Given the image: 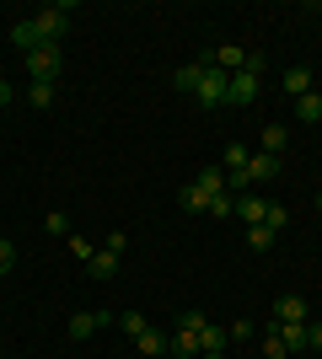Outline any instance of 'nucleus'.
<instances>
[{"label": "nucleus", "instance_id": "nucleus-18", "mask_svg": "<svg viewBox=\"0 0 322 359\" xmlns=\"http://www.w3.org/2000/svg\"><path fill=\"white\" fill-rule=\"evenodd\" d=\"M210 215H215V220H231V215H236V194H231V188H220V194L210 198Z\"/></svg>", "mask_w": 322, "mask_h": 359}, {"label": "nucleus", "instance_id": "nucleus-22", "mask_svg": "<svg viewBox=\"0 0 322 359\" xmlns=\"http://www.w3.org/2000/svg\"><path fill=\"white\" fill-rule=\"evenodd\" d=\"M247 247H253V252H269V247H274V231H269V225H253V231H247Z\"/></svg>", "mask_w": 322, "mask_h": 359}, {"label": "nucleus", "instance_id": "nucleus-10", "mask_svg": "<svg viewBox=\"0 0 322 359\" xmlns=\"http://www.w3.org/2000/svg\"><path fill=\"white\" fill-rule=\"evenodd\" d=\"M263 210H269V198H258V194H236V215H242L247 231H253V225H263Z\"/></svg>", "mask_w": 322, "mask_h": 359}, {"label": "nucleus", "instance_id": "nucleus-27", "mask_svg": "<svg viewBox=\"0 0 322 359\" xmlns=\"http://www.w3.org/2000/svg\"><path fill=\"white\" fill-rule=\"evenodd\" d=\"M11 269H16V247L0 236V273H11Z\"/></svg>", "mask_w": 322, "mask_h": 359}, {"label": "nucleus", "instance_id": "nucleus-7", "mask_svg": "<svg viewBox=\"0 0 322 359\" xmlns=\"http://www.w3.org/2000/svg\"><path fill=\"white\" fill-rule=\"evenodd\" d=\"M107 322H119V316H113V311H81V316H70V338L81 344V338H92V332L107 327Z\"/></svg>", "mask_w": 322, "mask_h": 359}, {"label": "nucleus", "instance_id": "nucleus-2", "mask_svg": "<svg viewBox=\"0 0 322 359\" xmlns=\"http://www.w3.org/2000/svg\"><path fill=\"white\" fill-rule=\"evenodd\" d=\"M204 327H210V316H204V311H183V316H177V332H172V354L199 359V332Z\"/></svg>", "mask_w": 322, "mask_h": 359}, {"label": "nucleus", "instance_id": "nucleus-1", "mask_svg": "<svg viewBox=\"0 0 322 359\" xmlns=\"http://www.w3.org/2000/svg\"><path fill=\"white\" fill-rule=\"evenodd\" d=\"M220 188H226V172H215V166H204L199 177H194V182L183 188V210H194V215H199V210H210V198L220 194Z\"/></svg>", "mask_w": 322, "mask_h": 359}, {"label": "nucleus", "instance_id": "nucleus-14", "mask_svg": "<svg viewBox=\"0 0 322 359\" xmlns=\"http://www.w3.org/2000/svg\"><path fill=\"white\" fill-rule=\"evenodd\" d=\"M247 177H253V182H274L279 177V156H263V150H258V156L247 161Z\"/></svg>", "mask_w": 322, "mask_h": 359}, {"label": "nucleus", "instance_id": "nucleus-33", "mask_svg": "<svg viewBox=\"0 0 322 359\" xmlns=\"http://www.w3.org/2000/svg\"><path fill=\"white\" fill-rule=\"evenodd\" d=\"M317 210H322V194H317Z\"/></svg>", "mask_w": 322, "mask_h": 359}, {"label": "nucleus", "instance_id": "nucleus-4", "mask_svg": "<svg viewBox=\"0 0 322 359\" xmlns=\"http://www.w3.org/2000/svg\"><path fill=\"white\" fill-rule=\"evenodd\" d=\"M22 65H27L32 81H54L60 65H65V54H60V43H43V48H32V54H22Z\"/></svg>", "mask_w": 322, "mask_h": 359}, {"label": "nucleus", "instance_id": "nucleus-26", "mask_svg": "<svg viewBox=\"0 0 322 359\" xmlns=\"http://www.w3.org/2000/svg\"><path fill=\"white\" fill-rule=\"evenodd\" d=\"M119 327L129 332V338H140V332H145V316L140 311H119Z\"/></svg>", "mask_w": 322, "mask_h": 359}, {"label": "nucleus", "instance_id": "nucleus-16", "mask_svg": "<svg viewBox=\"0 0 322 359\" xmlns=\"http://www.w3.org/2000/svg\"><path fill=\"white\" fill-rule=\"evenodd\" d=\"M311 86H317V81H311V70H285V97H290V102H301Z\"/></svg>", "mask_w": 322, "mask_h": 359}, {"label": "nucleus", "instance_id": "nucleus-8", "mask_svg": "<svg viewBox=\"0 0 322 359\" xmlns=\"http://www.w3.org/2000/svg\"><path fill=\"white\" fill-rule=\"evenodd\" d=\"M204 60H210L215 70H226V75H236V70H247V48L226 43V48H215V54H204Z\"/></svg>", "mask_w": 322, "mask_h": 359}, {"label": "nucleus", "instance_id": "nucleus-32", "mask_svg": "<svg viewBox=\"0 0 322 359\" xmlns=\"http://www.w3.org/2000/svg\"><path fill=\"white\" fill-rule=\"evenodd\" d=\"M295 359H317V354H295Z\"/></svg>", "mask_w": 322, "mask_h": 359}, {"label": "nucleus", "instance_id": "nucleus-29", "mask_svg": "<svg viewBox=\"0 0 322 359\" xmlns=\"http://www.w3.org/2000/svg\"><path fill=\"white\" fill-rule=\"evenodd\" d=\"M0 107H11V86L6 81H0Z\"/></svg>", "mask_w": 322, "mask_h": 359}, {"label": "nucleus", "instance_id": "nucleus-23", "mask_svg": "<svg viewBox=\"0 0 322 359\" xmlns=\"http://www.w3.org/2000/svg\"><path fill=\"white\" fill-rule=\"evenodd\" d=\"M285 220H290L285 204H269V210H263V225H269V231H285Z\"/></svg>", "mask_w": 322, "mask_h": 359}, {"label": "nucleus", "instance_id": "nucleus-12", "mask_svg": "<svg viewBox=\"0 0 322 359\" xmlns=\"http://www.w3.org/2000/svg\"><path fill=\"white\" fill-rule=\"evenodd\" d=\"M119 257L123 252H113V247H97V252L86 257V273H92V279H107V273L119 269Z\"/></svg>", "mask_w": 322, "mask_h": 359}, {"label": "nucleus", "instance_id": "nucleus-19", "mask_svg": "<svg viewBox=\"0 0 322 359\" xmlns=\"http://www.w3.org/2000/svg\"><path fill=\"white\" fill-rule=\"evenodd\" d=\"M27 102L32 107H54V81H32V86H27Z\"/></svg>", "mask_w": 322, "mask_h": 359}, {"label": "nucleus", "instance_id": "nucleus-30", "mask_svg": "<svg viewBox=\"0 0 322 359\" xmlns=\"http://www.w3.org/2000/svg\"><path fill=\"white\" fill-rule=\"evenodd\" d=\"M311 97H317V102H322V81H317V86H311Z\"/></svg>", "mask_w": 322, "mask_h": 359}, {"label": "nucleus", "instance_id": "nucleus-25", "mask_svg": "<svg viewBox=\"0 0 322 359\" xmlns=\"http://www.w3.org/2000/svg\"><path fill=\"white\" fill-rule=\"evenodd\" d=\"M43 231H54V236H70V215H65V210H48Z\"/></svg>", "mask_w": 322, "mask_h": 359}, {"label": "nucleus", "instance_id": "nucleus-24", "mask_svg": "<svg viewBox=\"0 0 322 359\" xmlns=\"http://www.w3.org/2000/svg\"><path fill=\"white\" fill-rule=\"evenodd\" d=\"M263 359H290V348L279 344V332H263Z\"/></svg>", "mask_w": 322, "mask_h": 359}, {"label": "nucleus", "instance_id": "nucleus-13", "mask_svg": "<svg viewBox=\"0 0 322 359\" xmlns=\"http://www.w3.org/2000/svg\"><path fill=\"white\" fill-rule=\"evenodd\" d=\"M274 322H307V300L301 295H279L274 300Z\"/></svg>", "mask_w": 322, "mask_h": 359}, {"label": "nucleus", "instance_id": "nucleus-3", "mask_svg": "<svg viewBox=\"0 0 322 359\" xmlns=\"http://www.w3.org/2000/svg\"><path fill=\"white\" fill-rule=\"evenodd\" d=\"M226 70H215L210 60H199V86H194V97H199L204 107H226Z\"/></svg>", "mask_w": 322, "mask_h": 359}, {"label": "nucleus", "instance_id": "nucleus-6", "mask_svg": "<svg viewBox=\"0 0 322 359\" xmlns=\"http://www.w3.org/2000/svg\"><path fill=\"white\" fill-rule=\"evenodd\" d=\"M226 102H236V107H247V102H258V75H247V70H236L226 81Z\"/></svg>", "mask_w": 322, "mask_h": 359}, {"label": "nucleus", "instance_id": "nucleus-20", "mask_svg": "<svg viewBox=\"0 0 322 359\" xmlns=\"http://www.w3.org/2000/svg\"><path fill=\"white\" fill-rule=\"evenodd\" d=\"M295 118H301V123H317V118H322V102L311 97V91L301 97V102H295Z\"/></svg>", "mask_w": 322, "mask_h": 359}, {"label": "nucleus", "instance_id": "nucleus-21", "mask_svg": "<svg viewBox=\"0 0 322 359\" xmlns=\"http://www.w3.org/2000/svg\"><path fill=\"white\" fill-rule=\"evenodd\" d=\"M247 161H253L247 145H226V172H247Z\"/></svg>", "mask_w": 322, "mask_h": 359}, {"label": "nucleus", "instance_id": "nucleus-15", "mask_svg": "<svg viewBox=\"0 0 322 359\" xmlns=\"http://www.w3.org/2000/svg\"><path fill=\"white\" fill-rule=\"evenodd\" d=\"M258 145H263V156H285V145H290V129H285V123H269Z\"/></svg>", "mask_w": 322, "mask_h": 359}, {"label": "nucleus", "instance_id": "nucleus-11", "mask_svg": "<svg viewBox=\"0 0 322 359\" xmlns=\"http://www.w3.org/2000/svg\"><path fill=\"white\" fill-rule=\"evenodd\" d=\"M11 43L22 48V54H32V48H43L48 38L38 32V22H16V27H11Z\"/></svg>", "mask_w": 322, "mask_h": 359}, {"label": "nucleus", "instance_id": "nucleus-17", "mask_svg": "<svg viewBox=\"0 0 322 359\" xmlns=\"http://www.w3.org/2000/svg\"><path fill=\"white\" fill-rule=\"evenodd\" d=\"M135 344H140V354H167V348H172V338H167V332H156V327H145V332L135 338Z\"/></svg>", "mask_w": 322, "mask_h": 359}, {"label": "nucleus", "instance_id": "nucleus-9", "mask_svg": "<svg viewBox=\"0 0 322 359\" xmlns=\"http://www.w3.org/2000/svg\"><path fill=\"white\" fill-rule=\"evenodd\" d=\"M274 332H279V344L290 348V359L307 354V322H274Z\"/></svg>", "mask_w": 322, "mask_h": 359}, {"label": "nucleus", "instance_id": "nucleus-31", "mask_svg": "<svg viewBox=\"0 0 322 359\" xmlns=\"http://www.w3.org/2000/svg\"><path fill=\"white\" fill-rule=\"evenodd\" d=\"M199 359H226V354H199Z\"/></svg>", "mask_w": 322, "mask_h": 359}, {"label": "nucleus", "instance_id": "nucleus-5", "mask_svg": "<svg viewBox=\"0 0 322 359\" xmlns=\"http://www.w3.org/2000/svg\"><path fill=\"white\" fill-rule=\"evenodd\" d=\"M70 16H76V6H65V0H60V6H43V11L32 16V22H38V32H43L48 43H60L65 27H70Z\"/></svg>", "mask_w": 322, "mask_h": 359}, {"label": "nucleus", "instance_id": "nucleus-28", "mask_svg": "<svg viewBox=\"0 0 322 359\" xmlns=\"http://www.w3.org/2000/svg\"><path fill=\"white\" fill-rule=\"evenodd\" d=\"M307 354H322V322H311V327H307Z\"/></svg>", "mask_w": 322, "mask_h": 359}]
</instances>
